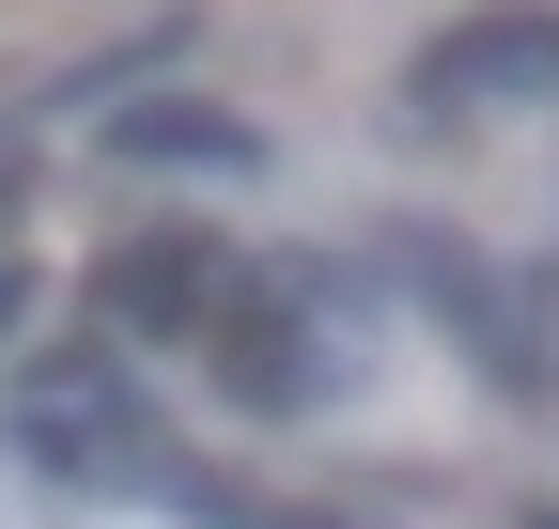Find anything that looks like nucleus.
Masks as SVG:
<instances>
[{
    "label": "nucleus",
    "instance_id": "f257e3e1",
    "mask_svg": "<svg viewBox=\"0 0 559 529\" xmlns=\"http://www.w3.org/2000/svg\"><path fill=\"white\" fill-rule=\"evenodd\" d=\"M481 94H559V16L544 0H481L419 47V109H481Z\"/></svg>",
    "mask_w": 559,
    "mask_h": 529
},
{
    "label": "nucleus",
    "instance_id": "f03ea898",
    "mask_svg": "<svg viewBox=\"0 0 559 529\" xmlns=\"http://www.w3.org/2000/svg\"><path fill=\"white\" fill-rule=\"evenodd\" d=\"M234 281H218V249L202 234H124L109 264H94V311L109 327H140V343H202V311H218Z\"/></svg>",
    "mask_w": 559,
    "mask_h": 529
},
{
    "label": "nucleus",
    "instance_id": "7ed1b4c3",
    "mask_svg": "<svg viewBox=\"0 0 559 529\" xmlns=\"http://www.w3.org/2000/svg\"><path fill=\"white\" fill-rule=\"evenodd\" d=\"M202 374H218L234 405H264V421L311 405V343H296V311H280V296H218V311H202Z\"/></svg>",
    "mask_w": 559,
    "mask_h": 529
},
{
    "label": "nucleus",
    "instance_id": "20e7f679",
    "mask_svg": "<svg viewBox=\"0 0 559 529\" xmlns=\"http://www.w3.org/2000/svg\"><path fill=\"white\" fill-rule=\"evenodd\" d=\"M109 156H140V172H264V125L218 109V94H124Z\"/></svg>",
    "mask_w": 559,
    "mask_h": 529
},
{
    "label": "nucleus",
    "instance_id": "39448f33",
    "mask_svg": "<svg viewBox=\"0 0 559 529\" xmlns=\"http://www.w3.org/2000/svg\"><path fill=\"white\" fill-rule=\"evenodd\" d=\"M16 436L47 451V468H79V451H124V436H140V405H124L109 358H47V374L16 389Z\"/></svg>",
    "mask_w": 559,
    "mask_h": 529
},
{
    "label": "nucleus",
    "instance_id": "423d86ee",
    "mask_svg": "<svg viewBox=\"0 0 559 529\" xmlns=\"http://www.w3.org/2000/svg\"><path fill=\"white\" fill-rule=\"evenodd\" d=\"M0 311H16V264H0Z\"/></svg>",
    "mask_w": 559,
    "mask_h": 529
}]
</instances>
